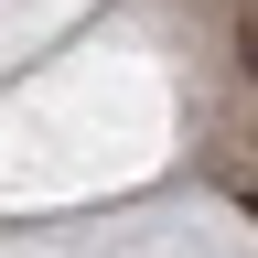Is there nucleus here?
<instances>
[{"mask_svg": "<svg viewBox=\"0 0 258 258\" xmlns=\"http://www.w3.org/2000/svg\"><path fill=\"white\" fill-rule=\"evenodd\" d=\"M247 215H258V194H247Z\"/></svg>", "mask_w": 258, "mask_h": 258, "instance_id": "f257e3e1", "label": "nucleus"}]
</instances>
